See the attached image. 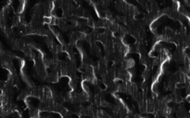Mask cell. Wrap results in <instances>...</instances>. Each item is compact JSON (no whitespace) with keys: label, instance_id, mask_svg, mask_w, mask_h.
I'll use <instances>...</instances> for the list:
<instances>
[{"label":"cell","instance_id":"cell-1","mask_svg":"<svg viewBox=\"0 0 190 118\" xmlns=\"http://www.w3.org/2000/svg\"><path fill=\"white\" fill-rule=\"evenodd\" d=\"M123 43L125 46H133L136 43V39L135 38L134 36H132L130 34H125L123 38Z\"/></svg>","mask_w":190,"mask_h":118}]
</instances>
